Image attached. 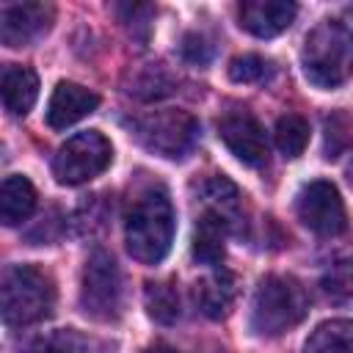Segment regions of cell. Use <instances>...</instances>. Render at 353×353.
Masks as SVG:
<instances>
[{
    "label": "cell",
    "mask_w": 353,
    "mask_h": 353,
    "mask_svg": "<svg viewBox=\"0 0 353 353\" xmlns=\"http://www.w3.org/2000/svg\"><path fill=\"white\" fill-rule=\"evenodd\" d=\"M268 61L248 52V55H237L232 63H229V77L234 83H259L268 77Z\"/></svg>",
    "instance_id": "obj_23"
},
{
    "label": "cell",
    "mask_w": 353,
    "mask_h": 353,
    "mask_svg": "<svg viewBox=\"0 0 353 353\" xmlns=\"http://www.w3.org/2000/svg\"><path fill=\"white\" fill-rule=\"evenodd\" d=\"M199 196H201L204 212L221 218L229 226V232L237 229V223H240V190L226 176H207L199 185Z\"/></svg>",
    "instance_id": "obj_15"
},
{
    "label": "cell",
    "mask_w": 353,
    "mask_h": 353,
    "mask_svg": "<svg viewBox=\"0 0 353 353\" xmlns=\"http://www.w3.org/2000/svg\"><path fill=\"white\" fill-rule=\"evenodd\" d=\"M143 353H179V350L171 347V345H165V342H154V345H149Z\"/></svg>",
    "instance_id": "obj_25"
},
{
    "label": "cell",
    "mask_w": 353,
    "mask_h": 353,
    "mask_svg": "<svg viewBox=\"0 0 353 353\" xmlns=\"http://www.w3.org/2000/svg\"><path fill=\"white\" fill-rule=\"evenodd\" d=\"M132 132L149 152L165 160H182L199 138V121L185 110H157L135 119Z\"/></svg>",
    "instance_id": "obj_6"
},
{
    "label": "cell",
    "mask_w": 353,
    "mask_h": 353,
    "mask_svg": "<svg viewBox=\"0 0 353 353\" xmlns=\"http://www.w3.org/2000/svg\"><path fill=\"white\" fill-rule=\"evenodd\" d=\"M22 353H88V342L72 328H58L28 342Z\"/></svg>",
    "instance_id": "obj_22"
},
{
    "label": "cell",
    "mask_w": 353,
    "mask_h": 353,
    "mask_svg": "<svg viewBox=\"0 0 353 353\" xmlns=\"http://www.w3.org/2000/svg\"><path fill=\"white\" fill-rule=\"evenodd\" d=\"M301 66L312 85L339 88L353 74V30L336 19H323L306 33L301 50Z\"/></svg>",
    "instance_id": "obj_2"
},
{
    "label": "cell",
    "mask_w": 353,
    "mask_h": 353,
    "mask_svg": "<svg viewBox=\"0 0 353 353\" xmlns=\"http://www.w3.org/2000/svg\"><path fill=\"white\" fill-rule=\"evenodd\" d=\"M99 105V97L94 91H88L80 83L72 80H61L47 102V124L52 130H66L74 121L85 119L88 113H94Z\"/></svg>",
    "instance_id": "obj_12"
},
{
    "label": "cell",
    "mask_w": 353,
    "mask_h": 353,
    "mask_svg": "<svg viewBox=\"0 0 353 353\" xmlns=\"http://www.w3.org/2000/svg\"><path fill=\"white\" fill-rule=\"evenodd\" d=\"M121 301H124V287H121V270L116 259L108 251H94L80 276V309L85 317L110 323L121 314Z\"/></svg>",
    "instance_id": "obj_5"
},
{
    "label": "cell",
    "mask_w": 353,
    "mask_h": 353,
    "mask_svg": "<svg viewBox=\"0 0 353 353\" xmlns=\"http://www.w3.org/2000/svg\"><path fill=\"white\" fill-rule=\"evenodd\" d=\"M320 290L325 301L336 306H353V262L331 265L320 279Z\"/></svg>",
    "instance_id": "obj_21"
},
{
    "label": "cell",
    "mask_w": 353,
    "mask_h": 353,
    "mask_svg": "<svg viewBox=\"0 0 353 353\" xmlns=\"http://www.w3.org/2000/svg\"><path fill=\"white\" fill-rule=\"evenodd\" d=\"M113 160V146L99 130L72 135L52 160V174L61 185H83L99 176Z\"/></svg>",
    "instance_id": "obj_7"
},
{
    "label": "cell",
    "mask_w": 353,
    "mask_h": 353,
    "mask_svg": "<svg viewBox=\"0 0 353 353\" xmlns=\"http://www.w3.org/2000/svg\"><path fill=\"white\" fill-rule=\"evenodd\" d=\"M182 58L185 61H190V63H207L210 61V44L204 41V36H199V33H185V39H182Z\"/></svg>",
    "instance_id": "obj_24"
},
{
    "label": "cell",
    "mask_w": 353,
    "mask_h": 353,
    "mask_svg": "<svg viewBox=\"0 0 353 353\" xmlns=\"http://www.w3.org/2000/svg\"><path fill=\"white\" fill-rule=\"evenodd\" d=\"M196 303L204 317L223 320L229 317L234 301H237V279L226 268H212L204 279L196 281Z\"/></svg>",
    "instance_id": "obj_13"
},
{
    "label": "cell",
    "mask_w": 353,
    "mask_h": 353,
    "mask_svg": "<svg viewBox=\"0 0 353 353\" xmlns=\"http://www.w3.org/2000/svg\"><path fill=\"white\" fill-rule=\"evenodd\" d=\"M298 14V6L290 0H243L237 8L240 28L256 39H273L284 33Z\"/></svg>",
    "instance_id": "obj_11"
},
{
    "label": "cell",
    "mask_w": 353,
    "mask_h": 353,
    "mask_svg": "<svg viewBox=\"0 0 353 353\" xmlns=\"http://www.w3.org/2000/svg\"><path fill=\"white\" fill-rule=\"evenodd\" d=\"M3 320L6 325H30L44 320L55 306L52 279L33 265H11L3 273Z\"/></svg>",
    "instance_id": "obj_4"
},
{
    "label": "cell",
    "mask_w": 353,
    "mask_h": 353,
    "mask_svg": "<svg viewBox=\"0 0 353 353\" xmlns=\"http://www.w3.org/2000/svg\"><path fill=\"white\" fill-rule=\"evenodd\" d=\"M303 353H353V320L320 323L309 334Z\"/></svg>",
    "instance_id": "obj_19"
},
{
    "label": "cell",
    "mask_w": 353,
    "mask_h": 353,
    "mask_svg": "<svg viewBox=\"0 0 353 353\" xmlns=\"http://www.w3.org/2000/svg\"><path fill=\"white\" fill-rule=\"evenodd\" d=\"M33 210H36V188L30 185V179L22 174L6 176L0 188V221L6 226H19L22 221L30 218Z\"/></svg>",
    "instance_id": "obj_16"
},
{
    "label": "cell",
    "mask_w": 353,
    "mask_h": 353,
    "mask_svg": "<svg viewBox=\"0 0 353 353\" xmlns=\"http://www.w3.org/2000/svg\"><path fill=\"white\" fill-rule=\"evenodd\" d=\"M226 232H229V226L221 218L201 212V218L196 221V232H193V259H199L201 265H210V268H221Z\"/></svg>",
    "instance_id": "obj_17"
},
{
    "label": "cell",
    "mask_w": 353,
    "mask_h": 353,
    "mask_svg": "<svg viewBox=\"0 0 353 353\" xmlns=\"http://www.w3.org/2000/svg\"><path fill=\"white\" fill-rule=\"evenodd\" d=\"M0 91H3V105L11 116H28V110L36 105L39 97V77L28 66L8 63L3 66Z\"/></svg>",
    "instance_id": "obj_14"
},
{
    "label": "cell",
    "mask_w": 353,
    "mask_h": 353,
    "mask_svg": "<svg viewBox=\"0 0 353 353\" xmlns=\"http://www.w3.org/2000/svg\"><path fill=\"white\" fill-rule=\"evenodd\" d=\"M273 138L284 157H298V154H303V149L309 143V121L301 119L298 113H287L276 121Z\"/></svg>",
    "instance_id": "obj_20"
},
{
    "label": "cell",
    "mask_w": 353,
    "mask_h": 353,
    "mask_svg": "<svg viewBox=\"0 0 353 353\" xmlns=\"http://www.w3.org/2000/svg\"><path fill=\"white\" fill-rule=\"evenodd\" d=\"M55 8L50 3H3L0 6V41L6 47H25L41 39L52 25Z\"/></svg>",
    "instance_id": "obj_10"
},
{
    "label": "cell",
    "mask_w": 353,
    "mask_h": 353,
    "mask_svg": "<svg viewBox=\"0 0 353 353\" xmlns=\"http://www.w3.org/2000/svg\"><path fill=\"white\" fill-rule=\"evenodd\" d=\"M295 212H298V221L320 237H336L347 226V212H345L342 196L325 179H312L298 190Z\"/></svg>",
    "instance_id": "obj_8"
},
{
    "label": "cell",
    "mask_w": 353,
    "mask_h": 353,
    "mask_svg": "<svg viewBox=\"0 0 353 353\" xmlns=\"http://www.w3.org/2000/svg\"><path fill=\"white\" fill-rule=\"evenodd\" d=\"M124 243L132 259L157 265L174 243V207L165 188H146L130 207L124 223Z\"/></svg>",
    "instance_id": "obj_1"
},
{
    "label": "cell",
    "mask_w": 353,
    "mask_h": 353,
    "mask_svg": "<svg viewBox=\"0 0 353 353\" xmlns=\"http://www.w3.org/2000/svg\"><path fill=\"white\" fill-rule=\"evenodd\" d=\"M218 138L240 163L251 168H262L268 163V154H270L268 135H265V127L251 113L245 110L226 113L218 121Z\"/></svg>",
    "instance_id": "obj_9"
},
{
    "label": "cell",
    "mask_w": 353,
    "mask_h": 353,
    "mask_svg": "<svg viewBox=\"0 0 353 353\" xmlns=\"http://www.w3.org/2000/svg\"><path fill=\"white\" fill-rule=\"evenodd\" d=\"M309 312L303 287L290 276H265L251 301V331L256 336H279L298 325Z\"/></svg>",
    "instance_id": "obj_3"
},
{
    "label": "cell",
    "mask_w": 353,
    "mask_h": 353,
    "mask_svg": "<svg viewBox=\"0 0 353 353\" xmlns=\"http://www.w3.org/2000/svg\"><path fill=\"white\" fill-rule=\"evenodd\" d=\"M143 306L146 314L160 325H174L179 320V290L174 279L149 281L143 287Z\"/></svg>",
    "instance_id": "obj_18"
}]
</instances>
